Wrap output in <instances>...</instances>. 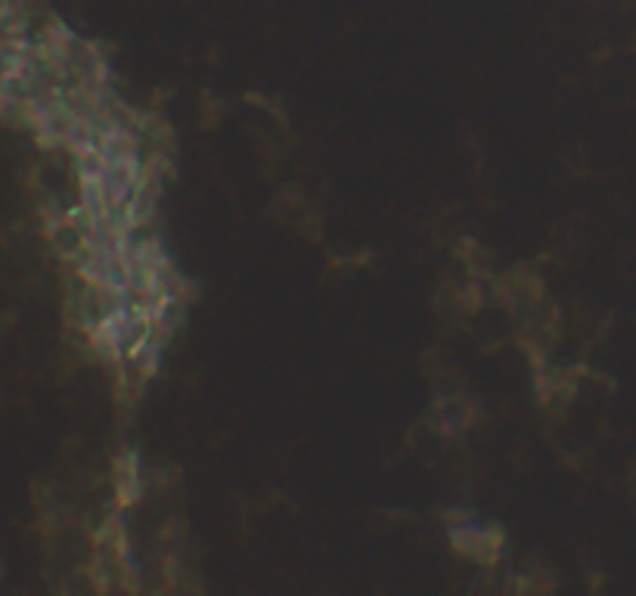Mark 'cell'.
I'll use <instances>...</instances> for the list:
<instances>
[]
</instances>
